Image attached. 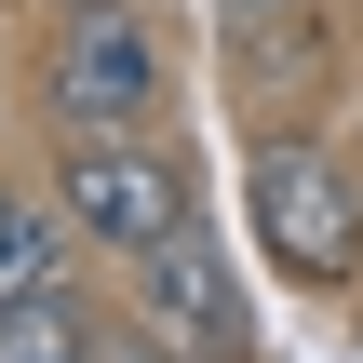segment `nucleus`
<instances>
[{"label":"nucleus","mask_w":363,"mask_h":363,"mask_svg":"<svg viewBox=\"0 0 363 363\" xmlns=\"http://www.w3.org/2000/svg\"><path fill=\"white\" fill-rule=\"evenodd\" d=\"M242 229L269 242L283 283H350L363 269V189H350V162L310 148V135H256V162H242Z\"/></svg>","instance_id":"f257e3e1"},{"label":"nucleus","mask_w":363,"mask_h":363,"mask_svg":"<svg viewBox=\"0 0 363 363\" xmlns=\"http://www.w3.org/2000/svg\"><path fill=\"white\" fill-rule=\"evenodd\" d=\"M162 27L135 0H67L54 27V121L67 135H121V121H162Z\"/></svg>","instance_id":"7ed1b4c3"},{"label":"nucleus","mask_w":363,"mask_h":363,"mask_svg":"<svg viewBox=\"0 0 363 363\" xmlns=\"http://www.w3.org/2000/svg\"><path fill=\"white\" fill-rule=\"evenodd\" d=\"M135 310H148V337H175L189 363H256L242 269H229V242H202V216H189L175 242H148V256H135Z\"/></svg>","instance_id":"20e7f679"},{"label":"nucleus","mask_w":363,"mask_h":363,"mask_svg":"<svg viewBox=\"0 0 363 363\" xmlns=\"http://www.w3.org/2000/svg\"><path fill=\"white\" fill-rule=\"evenodd\" d=\"M0 363H108V337H94L81 296H13L0 310Z\"/></svg>","instance_id":"423d86ee"},{"label":"nucleus","mask_w":363,"mask_h":363,"mask_svg":"<svg viewBox=\"0 0 363 363\" xmlns=\"http://www.w3.org/2000/svg\"><path fill=\"white\" fill-rule=\"evenodd\" d=\"M108 363H189V350H175V337H148V323H135V337H108Z\"/></svg>","instance_id":"0eeeda50"},{"label":"nucleus","mask_w":363,"mask_h":363,"mask_svg":"<svg viewBox=\"0 0 363 363\" xmlns=\"http://www.w3.org/2000/svg\"><path fill=\"white\" fill-rule=\"evenodd\" d=\"M54 216H67V202H13V189H0V310H13V296H67Z\"/></svg>","instance_id":"39448f33"},{"label":"nucleus","mask_w":363,"mask_h":363,"mask_svg":"<svg viewBox=\"0 0 363 363\" xmlns=\"http://www.w3.org/2000/svg\"><path fill=\"white\" fill-rule=\"evenodd\" d=\"M54 202H67V229L81 242H108V256H148V242H175L189 229V175H175V148L162 135H67V162H54Z\"/></svg>","instance_id":"f03ea898"},{"label":"nucleus","mask_w":363,"mask_h":363,"mask_svg":"<svg viewBox=\"0 0 363 363\" xmlns=\"http://www.w3.org/2000/svg\"><path fill=\"white\" fill-rule=\"evenodd\" d=\"M229 27H296V0H216Z\"/></svg>","instance_id":"6e6552de"}]
</instances>
